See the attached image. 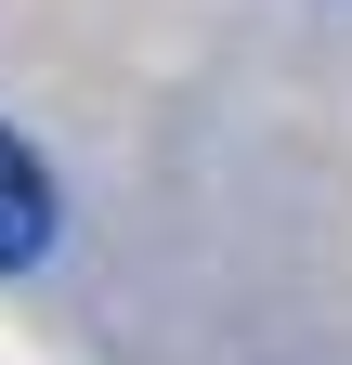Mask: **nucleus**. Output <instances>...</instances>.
I'll list each match as a JSON object with an SVG mask.
<instances>
[{
  "mask_svg": "<svg viewBox=\"0 0 352 365\" xmlns=\"http://www.w3.org/2000/svg\"><path fill=\"white\" fill-rule=\"evenodd\" d=\"M53 170H39L14 130H0V274H26V261H53Z\"/></svg>",
  "mask_w": 352,
  "mask_h": 365,
  "instance_id": "f257e3e1",
  "label": "nucleus"
}]
</instances>
